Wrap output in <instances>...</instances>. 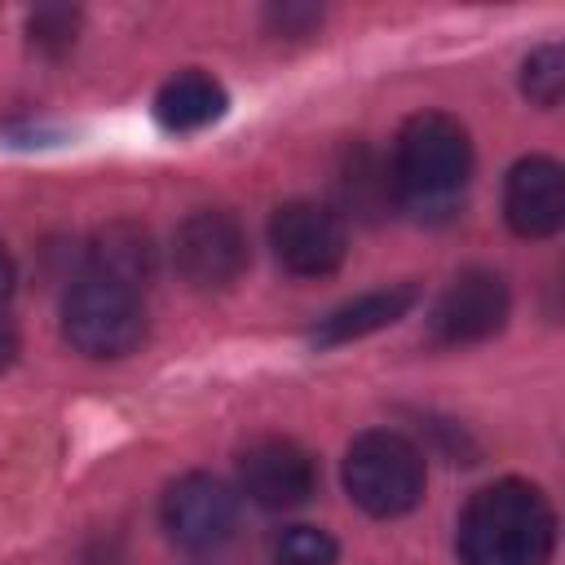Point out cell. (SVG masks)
<instances>
[{
	"mask_svg": "<svg viewBox=\"0 0 565 565\" xmlns=\"http://www.w3.org/2000/svg\"><path fill=\"white\" fill-rule=\"evenodd\" d=\"M503 216L521 238H547L565 225V172L556 159L530 154L508 172Z\"/></svg>",
	"mask_w": 565,
	"mask_h": 565,
	"instance_id": "30bf717a",
	"label": "cell"
},
{
	"mask_svg": "<svg viewBox=\"0 0 565 565\" xmlns=\"http://www.w3.org/2000/svg\"><path fill=\"white\" fill-rule=\"evenodd\" d=\"M344 490L371 516H402L424 499V459L402 433L371 428L344 455Z\"/></svg>",
	"mask_w": 565,
	"mask_h": 565,
	"instance_id": "3957f363",
	"label": "cell"
},
{
	"mask_svg": "<svg viewBox=\"0 0 565 565\" xmlns=\"http://www.w3.org/2000/svg\"><path fill=\"white\" fill-rule=\"evenodd\" d=\"M472 172V141L459 119L424 110L411 115L393 150V190L415 207H446Z\"/></svg>",
	"mask_w": 565,
	"mask_h": 565,
	"instance_id": "7a4b0ae2",
	"label": "cell"
},
{
	"mask_svg": "<svg viewBox=\"0 0 565 565\" xmlns=\"http://www.w3.org/2000/svg\"><path fill=\"white\" fill-rule=\"evenodd\" d=\"M172 256L194 287H230L247 269V234L230 212L207 207L177 225Z\"/></svg>",
	"mask_w": 565,
	"mask_h": 565,
	"instance_id": "8992f818",
	"label": "cell"
},
{
	"mask_svg": "<svg viewBox=\"0 0 565 565\" xmlns=\"http://www.w3.org/2000/svg\"><path fill=\"white\" fill-rule=\"evenodd\" d=\"M154 115L168 132H199L225 115V88L203 71H181L159 88Z\"/></svg>",
	"mask_w": 565,
	"mask_h": 565,
	"instance_id": "8fae6325",
	"label": "cell"
},
{
	"mask_svg": "<svg viewBox=\"0 0 565 565\" xmlns=\"http://www.w3.org/2000/svg\"><path fill=\"white\" fill-rule=\"evenodd\" d=\"M530 102L539 106H556L561 102V88H565V53L561 44H543L525 57V75H521Z\"/></svg>",
	"mask_w": 565,
	"mask_h": 565,
	"instance_id": "9a60e30c",
	"label": "cell"
},
{
	"mask_svg": "<svg viewBox=\"0 0 565 565\" xmlns=\"http://www.w3.org/2000/svg\"><path fill=\"white\" fill-rule=\"evenodd\" d=\"M335 539L318 525H291L274 543V565H335Z\"/></svg>",
	"mask_w": 565,
	"mask_h": 565,
	"instance_id": "5bb4252c",
	"label": "cell"
},
{
	"mask_svg": "<svg viewBox=\"0 0 565 565\" xmlns=\"http://www.w3.org/2000/svg\"><path fill=\"white\" fill-rule=\"evenodd\" d=\"M31 40L40 49H66L75 40V13L71 9H40L31 18Z\"/></svg>",
	"mask_w": 565,
	"mask_h": 565,
	"instance_id": "2e32d148",
	"label": "cell"
},
{
	"mask_svg": "<svg viewBox=\"0 0 565 565\" xmlns=\"http://www.w3.org/2000/svg\"><path fill=\"white\" fill-rule=\"evenodd\" d=\"M62 331L84 358H124L146 335L141 296L102 274H84L66 296Z\"/></svg>",
	"mask_w": 565,
	"mask_h": 565,
	"instance_id": "277c9868",
	"label": "cell"
},
{
	"mask_svg": "<svg viewBox=\"0 0 565 565\" xmlns=\"http://www.w3.org/2000/svg\"><path fill=\"white\" fill-rule=\"evenodd\" d=\"M508 309H512L508 282L494 269H463L433 305V340L441 344L490 340L508 322Z\"/></svg>",
	"mask_w": 565,
	"mask_h": 565,
	"instance_id": "ba28073f",
	"label": "cell"
},
{
	"mask_svg": "<svg viewBox=\"0 0 565 565\" xmlns=\"http://www.w3.org/2000/svg\"><path fill=\"white\" fill-rule=\"evenodd\" d=\"M556 547V512L530 481H494L477 490L459 516L463 565H547Z\"/></svg>",
	"mask_w": 565,
	"mask_h": 565,
	"instance_id": "6da1fadb",
	"label": "cell"
},
{
	"mask_svg": "<svg viewBox=\"0 0 565 565\" xmlns=\"http://www.w3.org/2000/svg\"><path fill=\"white\" fill-rule=\"evenodd\" d=\"M238 481L252 503L282 512L309 503V494L318 490V463L291 437H256L238 455Z\"/></svg>",
	"mask_w": 565,
	"mask_h": 565,
	"instance_id": "52a82bcc",
	"label": "cell"
},
{
	"mask_svg": "<svg viewBox=\"0 0 565 565\" xmlns=\"http://www.w3.org/2000/svg\"><path fill=\"white\" fill-rule=\"evenodd\" d=\"M411 305H415V287H406V282H402V287H384V291H366V296H358L353 305L335 309V313L313 331V340H318V344H349V340H362V335H371V331H380V327L406 318Z\"/></svg>",
	"mask_w": 565,
	"mask_h": 565,
	"instance_id": "7c38bea8",
	"label": "cell"
},
{
	"mask_svg": "<svg viewBox=\"0 0 565 565\" xmlns=\"http://www.w3.org/2000/svg\"><path fill=\"white\" fill-rule=\"evenodd\" d=\"M269 243H274V256L287 274H300V278H322L331 269H340L344 260V221L322 207V203H309V199H296V203H282L269 221Z\"/></svg>",
	"mask_w": 565,
	"mask_h": 565,
	"instance_id": "5b68a950",
	"label": "cell"
},
{
	"mask_svg": "<svg viewBox=\"0 0 565 565\" xmlns=\"http://www.w3.org/2000/svg\"><path fill=\"white\" fill-rule=\"evenodd\" d=\"M9 291H13V256H9L4 243H0V305L9 300Z\"/></svg>",
	"mask_w": 565,
	"mask_h": 565,
	"instance_id": "ac0fdd59",
	"label": "cell"
},
{
	"mask_svg": "<svg viewBox=\"0 0 565 565\" xmlns=\"http://www.w3.org/2000/svg\"><path fill=\"white\" fill-rule=\"evenodd\" d=\"M93 269L88 274H102L110 282H124V287H146L150 269H154V247L146 238V230L137 225H106L97 238H93Z\"/></svg>",
	"mask_w": 565,
	"mask_h": 565,
	"instance_id": "4fadbf2b",
	"label": "cell"
},
{
	"mask_svg": "<svg viewBox=\"0 0 565 565\" xmlns=\"http://www.w3.org/2000/svg\"><path fill=\"white\" fill-rule=\"evenodd\" d=\"M234 521H238V503L230 486L207 472H190L172 481L163 494V530L190 552L221 547L234 534Z\"/></svg>",
	"mask_w": 565,
	"mask_h": 565,
	"instance_id": "9c48e42d",
	"label": "cell"
},
{
	"mask_svg": "<svg viewBox=\"0 0 565 565\" xmlns=\"http://www.w3.org/2000/svg\"><path fill=\"white\" fill-rule=\"evenodd\" d=\"M13 353H18V331H13V322L0 313V371L13 362Z\"/></svg>",
	"mask_w": 565,
	"mask_h": 565,
	"instance_id": "e0dca14e",
	"label": "cell"
}]
</instances>
